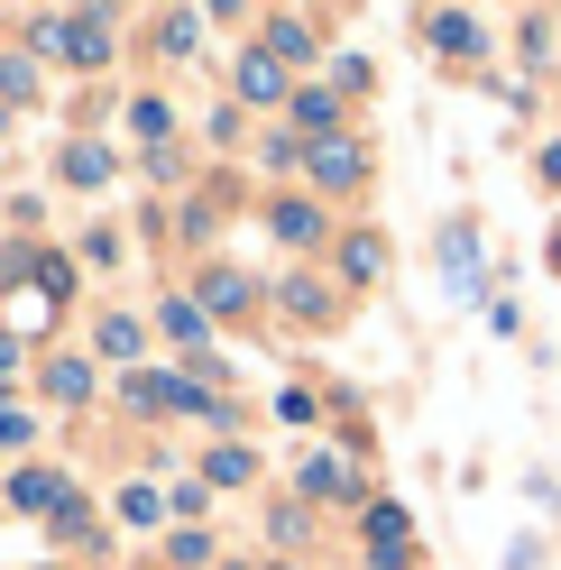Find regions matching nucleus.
Listing matches in <instances>:
<instances>
[{"instance_id":"nucleus-16","label":"nucleus","mask_w":561,"mask_h":570,"mask_svg":"<svg viewBox=\"0 0 561 570\" xmlns=\"http://www.w3.org/2000/svg\"><path fill=\"white\" fill-rule=\"evenodd\" d=\"M341 258H350V276H377V267H387V239H368V230H360Z\"/></svg>"},{"instance_id":"nucleus-9","label":"nucleus","mask_w":561,"mask_h":570,"mask_svg":"<svg viewBox=\"0 0 561 570\" xmlns=\"http://www.w3.org/2000/svg\"><path fill=\"white\" fill-rule=\"evenodd\" d=\"M157 323H166V341H175V350H203V304L166 295V313H157Z\"/></svg>"},{"instance_id":"nucleus-3","label":"nucleus","mask_w":561,"mask_h":570,"mask_svg":"<svg viewBox=\"0 0 561 570\" xmlns=\"http://www.w3.org/2000/svg\"><path fill=\"white\" fill-rule=\"evenodd\" d=\"M405 533H414V524H405L396 507H368V552H377V570H396V552H405Z\"/></svg>"},{"instance_id":"nucleus-17","label":"nucleus","mask_w":561,"mask_h":570,"mask_svg":"<svg viewBox=\"0 0 561 570\" xmlns=\"http://www.w3.org/2000/svg\"><path fill=\"white\" fill-rule=\"evenodd\" d=\"M47 313H56V295H10V323H19V332H38Z\"/></svg>"},{"instance_id":"nucleus-2","label":"nucleus","mask_w":561,"mask_h":570,"mask_svg":"<svg viewBox=\"0 0 561 570\" xmlns=\"http://www.w3.org/2000/svg\"><path fill=\"white\" fill-rule=\"evenodd\" d=\"M424 38H433L442 56H479V47H488V28L461 19V10H433V19H424Z\"/></svg>"},{"instance_id":"nucleus-13","label":"nucleus","mask_w":561,"mask_h":570,"mask_svg":"<svg viewBox=\"0 0 561 570\" xmlns=\"http://www.w3.org/2000/svg\"><path fill=\"white\" fill-rule=\"evenodd\" d=\"M65 175H75V185H111V148H92V138L65 148Z\"/></svg>"},{"instance_id":"nucleus-4","label":"nucleus","mask_w":561,"mask_h":570,"mask_svg":"<svg viewBox=\"0 0 561 570\" xmlns=\"http://www.w3.org/2000/svg\"><path fill=\"white\" fill-rule=\"evenodd\" d=\"M65 56H75V65H101V56H111V19H65Z\"/></svg>"},{"instance_id":"nucleus-23","label":"nucleus","mask_w":561,"mask_h":570,"mask_svg":"<svg viewBox=\"0 0 561 570\" xmlns=\"http://www.w3.org/2000/svg\"><path fill=\"white\" fill-rule=\"evenodd\" d=\"M543 175H552V185H561V148H543Z\"/></svg>"},{"instance_id":"nucleus-8","label":"nucleus","mask_w":561,"mask_h":570,"mask_svg":"<svg viewBox=\"0 0 561 570\" xmlns=\"http://www.w3.org/2000/svg\"><path fill=\"white\" fill-rule=\"evenodd\" d=\"M239 92H249V101H276V92H286V65H276V56H239Z\"/></svg>"},{"instance_id":"nucleus-6","label":"nucleus","mask_w":561,"mask_h":570,"mask_svg":"<svg viewBox=\"0 0 561 570\" xmlns=\"http://www.w3.org/2000/svg\"><path fill=\"white\" fill-rule=\"evenodd\" d=\"M304 497H350V460L341 451H313L304 460Z\"/></svg>"},{"instance_id":"nucleus-14","label":"nucleus","mask_w":561,"mask_h":570,"mask_svg":"<svg viewBox=\"0 0 561 570\" xmlns=\"http://www.w3.org/2000/svg\"><path fill=\"white\" fill-rule=\"evenodd\" d=\"M213 479H222V488H249V479H258V460L239 451V442H222V451H213Z\"/></svg>"},{"instance_id":"nucleus-10","label":"nucleus","mask_w":561,"mask_h":570,"mask_svg":"<svg viewBox=\"0 0 561 570\" xmlns=\"http://www.w3.org/2000/svg\"><path fill=\"white\" fill-rule=\"evenodd\" d=\"M267 56H276V65H304V56H313V28H304V19H267Z\"/></svg>"},{"instance_id":"nucleus-22","label":"nucleus","mask_w":561,"mask_h":570,"mask_svg":"<svg viewBox=\"0 0 561 570\" xmlns=\"http://www.w3.org/2000/svg\"><path fill=\"white\" fill-rule=\"evenodd\" d=\"M157 47L166 56H194V19H157Z\"/></svg>"},{"instance_id":"nucleus-18","label":"nucleus","mask_w":561,"mask_h":570,"mask_svg":"<svg viewBox=\"0 0 561 570\" xmlns=\"http://www.w3.org/2000/svg\"><path fill=\"white\" fill-rule=\"evenodd\" d=\"M101 350H111V360H138V323H120V313H111V323H101Z\"/></svg>"},{"instance_id":"nucleus-21","label":"nucleus","mask_w":561,"mask_h":570,"mask_svg":"<svg viewBox=\"0 0 561 570\" xmlns=\"http://www.w3.org/2000/svg\"><path fill=\"white\" fill-rule=\"evenodd\" d=\"M203 295H213V313H239V304H249V285H239V276H213Z\"/></svg>"},{"instance_id":"nucleus-20","label":"nucleus","mask_w":561,"mask_h":570,"mask_svg":"<svg viewBox=\"0 0 561 570\" xmlns=\"http://www.w3.org/2000/svg\"><path fill=\"white\" fill-rule=\"evenodd\" d=\"M120 515H129V524H148V515H166V497H157V488H129V497H120Z\"/></svg>"},{"instance_id":"nucleus-15","label":"nucleus","mask_w":561,"mask_h":570,"mask_svg":"<svg viewBox=\"0 0 561 570\" xmlns=\"http://www.w3.org/2000/svg\"><path fill=\"white\" fill-rule=\"evenodd\" d=\"M47 386H56V405H83V396H92V368H83V360H65Z\"/></svg>"},{"instance_id":"nucleus-11","label":"nucleus","mask_w":561,"mask_h":570,"mask_svg":"<svg viewBox=\"0 0 561 570\" xmlns=\"http://www.w3.org/2000/svg\"><path fill=\"white\" fill-rule=\"evenodd\" d=\"M295 129H313V138H341V101H332V92H295Z\"/></svg>"},{"instance_id":"nucleus-1","label":"nucleus","mask_w":561,"mask_h":570,"mask_svg":"<svg viewBox=\"0 0 561 570\" xmlns=\"http://www.w3.org/2000/svg\"><path fill=\"white\" fill-rule=\"evenodd\" d=\"M368 157L350 148V138H313V185H360Z\"/></svg>"},{"instance_id":"nucleus-19","label":"nucleus","mask_w":561,"mask_h":570,"mask_svg":"<svg viewBox=\"0 0 561 570\" xmlns=\"http://www.w3.org/2000/svg\"><path fill=\"white\" fill-rule=\"evenodd\" d=\"M28 433H38V414H19V405H0V451H19Z\"/></svg>"},{"instance_id":"nucleus-5","label":"nucleus","mask_w":561,"mask_h":570,"mask_svg":"<svg viewBox=\"0 0 561 570\" xmlns=\"http://www.w3.org/2000/svg\"><path fill=\"white\" fill-rule=\"evenodd\" d=\"M442 258H451V285H479V230L451 222V230H442Z\"/></svg>"},{"instance_id":"nucleus-7","label":"nucleus","mask_w":561,"mask_h":570,"mask_svg":"<svg viewBox=\"0 0 561 570\" xmlns=\"http://www.w3.org/2000/svg\"><path fill=\"white\" fill-rule=\"evenodd\" d=\"M10 497H19V507H47V515H65V479H56V470H19V479H10Z\"/></svg>"},{"instance_id":"nucleus-12","label":"nucleus","mask_w":561,"mask_h":570,"mask_svg":"<svg viewBox=\"0 0 561 570\" xmlns=\"http://www.w3.org/2000/svg\"><path fill=\"white\" fill-rule=\"evenodd\" d=\"M276 239H323V212H313V203H276Z\"/></svg>"},{"instance_id":"nucleus-25","label":"nucleus","mask_w":561,"mask_h":570,"mask_svg":"<svg viewBox=\"0 0 561 570\" xmlns=\"http://www.w3.org/2000/svg\"><path fill=\"white\" fill-rule=\"evenodd\" d=\"M552 258H561V239H552Z\"/></svg>"},{"instance_id":"nucleus-24","label":"nucleus","mask_w":561,"mask_h":570,"mask_svg":"<svg viewBox=\"0 0 561 570\" xmlns=\"http://www.w3.org/2000/svg\"><path fill=\"white\" fill-rule=\"evenodd\" d=\"M0 129H10V111H0Z\"/></svg>"}]
</instances>
